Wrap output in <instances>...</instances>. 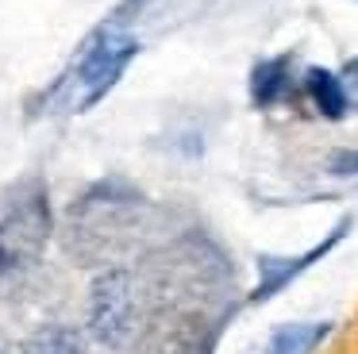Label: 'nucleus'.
Wrapping results in <instances>:
<instances>
[{
  "mask_svg": "<svg viewBox=\"0 0 358 354\" xmlns=\"http://www.w3.org/2000/svg\"><path fill=\"white\" fill-rule=\"evenodd\" d=\"M327 169H331L335 177H355L358 174V150H335L331 162H327Z\"/></svg>",
  "mask_w": 358,
  "mask_h": 354,
  "instance_id": "obj_9",
  "label": "nucleus"
},
{
  "mask_svg": "<svg viewBox=\"0 0 358 354\" xmlns=\"http://www.w3.org/2000/svg\"><path fill=\"white\" fill-rule=\"evenodd\" d=\"M47 235H50L47 197L35 192L31 200H24L20 208H12L0 220V281H12V277L27 274L39 262Z\"/></svg>",
  "mask_w": 358,
  "mask_h": 354,
  "instance_id": "obj_3",
  "label": "nucleus"
},
{
  "mask_svg": "<svg viewBox=\"0 0 358 354\" xmlns=\"http://www.w3.org/2000/svg\"><path fill=\"white\" fill-rule=\"evenodd\" d=\"M343 89H347V100H350V112H358V58H347L343 62Z\"/></svg>",
  "mask_w": 358,
  "mask_h": 354,
  "instance_id": "obj_10",
  "label": "nucleus"
},
{
  "mask_svg": "<svg viewBox=\"0 0 358 354\" xmlns=\"http://www.w3.org/2000/svg\"><path fill=\"white\" fill-rule=\"evenodd\" d=\"M139 8H143V0H124L116 12H108L96 23L93 35L73 54L70 69L62 77V85H70L73 112H89L93 104H101L112 92V85L124 77V69L131 66V58L139 54V38L131 35V23L139 15Z\"/></svg>",
  "mask_w": 358,
  "mask_h": 354,
  "instance_id": "obj_1",
  "label": "nucleus"
},
{
  "mask_svg": "<svg viewBox=\"0 0 358 354\" xmlns=\"http://www.w3.org/2000/svg\"><path fill=\"white\" fill-rule=\"evenodd\" d=\"M85 320H89V335L108 351H120V346L131 343L135 323H139V304H135V285L127 269L112 266L93 277Z\"/></svg>",
  "mask_w": 358,
  "mask_h": 354,
  "instance_id": "obj_2",
  "label": "nucleus"
},
{
  "mask_svg": "<svg viewBox=\"0 0 358 354\" xmlns=\"http://www.w3.org/2000/svg\"><path fill=\"white\" fill-rule=\"evenodd\" d=\"M304 97H308L312 108H316L324 120H331V123H339L343 115L350 112L343 77L331 73V69H324V66H308V73H304Z\"/></svg>",
  "mask_w": 358,
  "mask_h": 354,
  "instance_id": "obj_5",
  "label": "nucleus"
},
{
  "mask_svg": "<svg viewBox=\"0 0 358 354\" xmlns=\"http://www.w3.org/2000/svg\"><path fill=\"white\" fill-rule=\"evenodd\" d=\"M327 331H331L327 320H320V323H281V327L270 331L262 354H312L327 339Z\"/></svg>",
  "mask_w": 358,
  "mask_h": 354,
  "instance_id": "obj_6",
  "label": "nucleus"
},
{
  "mask_svg": "<svg viewBox=\"0 0 358 354\" xmlns=\"http://www.w3.org/2000/svg\"><path fill=\"white\" fill-rule=\"evenodd\" d=\"M24 354H85V339L70 323H47L24 343Z\"/></svg>",
  "mask_w": 358,
  "mask_h": 354,
  "instance_id": "obj_8",
  "label": "nucleus"
},
{
  "mask_svg": "<svg viewBox=\"0 0 358 354\" xmlns=\"http://www.w3.org/2000/svg\"><path fill=\"white\" fill-rule=\"evenodd\" d=\"M289 92V54L281 58H262L250 69V104L270 108Z\"/></svg>",
  "mask_w": 358,
  "mask_h": 354,
  "instance_id": "obj_7",
  "label": "nucleus"
},
{
  "mask_svg": "<svg viewBox=\"0 0 358 354\" xmlns=\"http://www.w3.org/2000/svg\"><path fill=\"white\" fill-rule=\"evenodd\" d=\"M347 231H350V220H339L316 246H308L304 254H289V258H285V254H258V258H255L258 285L250 289V304H266V300H273L281 289H289L304 269H312L320 258H327V250H335Z\"/></svg>",
  "mask_w": 358,
  "mask_h": 354,
  "instance_id": "obj_4",
  "label": "nucleus"
}]
</instances>
